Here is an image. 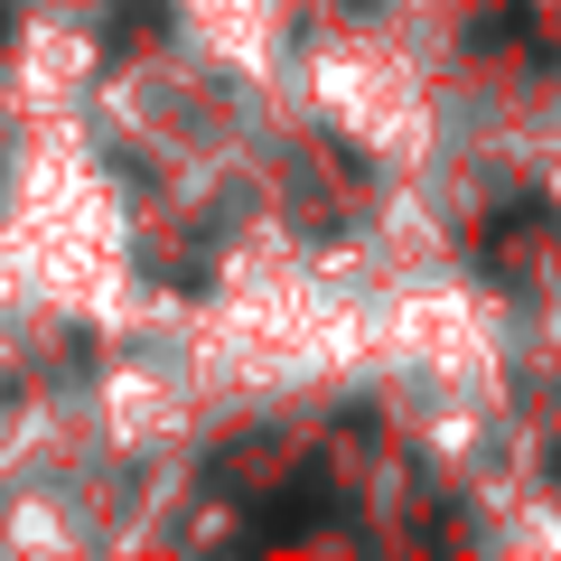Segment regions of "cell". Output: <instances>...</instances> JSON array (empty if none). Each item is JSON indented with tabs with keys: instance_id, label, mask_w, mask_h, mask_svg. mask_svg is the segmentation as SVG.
Masks as SVG:
<instances>
[{
	"instance_id": "obj_2",
	"label": "cell",
	"mask_w": 561,
	"mask_h": 561,
	"mask_svg": "<svg viewBox=\"0 0 561 561\" xmlns=\"http://www.w3.org/2000/svg\"><path fill=\"white\" fill-rule=\"evenodd\" d=\"M160 20H169V0H113V10H103V47L122 57V47H140Z\"/></svg>"
},
{
	"instance_id": "obj_1",
	"label": "cell",
	"mask_w": 561,
	"mask_h": 561,
	"mask_svg": "<svg viewBox=\"0 0 561 561\" xmlns=\"http://www.w3.org/2000/svg\"><path fill=\"white\" fill-rule=\"evenodd\" d=\"M253 534H262V542H300V534H346V505H328V496H309V486H300V496H280L272 515L253 524Z\"/></svg>"
}]
</instances>
